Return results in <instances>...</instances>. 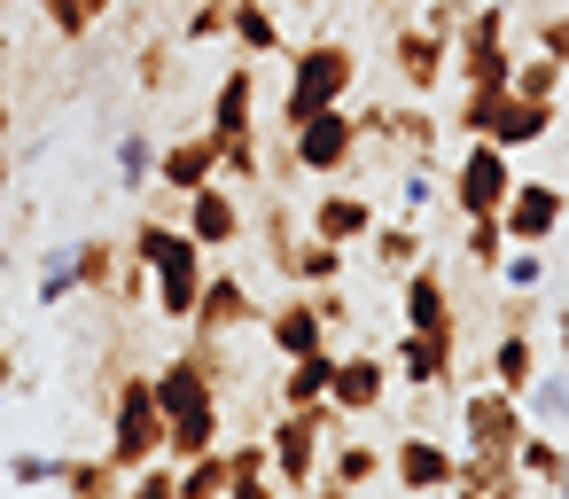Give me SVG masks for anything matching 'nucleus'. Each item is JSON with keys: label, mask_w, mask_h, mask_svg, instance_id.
Listing matches in <instances>:
<instances>
[{"label": "nucleus", "mask_w": 569, "mask_h": 499, "mask_svg": "<svg viewBox=\"0 0 569 499\" xmlns=\"http://www.w3.org/2000/svg\"><path fill=\"white\" fill-rule=\"evenodd\" d=\"M203 133L219 141V157L258 141V71H250V63L219 71V94H211V126H203Z\"/></svg>", "instance_id": "11"}, {"label": "nucleus", "mask_w": 569, "mask_h": 499, "mask_svg": "<svg viewBox=\"0 0 569 499\" xmlns=\"http://www.w3.org/2000/svg\"><path fill=\"white\" fill-rule=\"evenodd\" d=\"M328 382H336V343H328V351H305V359H281V413L320 406Z\"/></svg>", "instance_id": "24"}, {"label": "nucleus", "mask_w": 569, "mask_h": 499, "mask_svg": "<svg viewBox=\"0 0 569 499\" xmlns=\"http://www.w3.org/2000/svg\"><path fill=\"white\" fill-rule=\"evenodd\" d=\"M561 71H569V63H553V56H515V79H507V94L553 102V94H561Z\"/></svg>", "instance_id": "38"}, {"label": "nucleus", "mask_w": 569, "mask_h": 499, "mask_svg": "<svg viewBox=\"0 0 569 499\" xmlns=\"http://www.w3.org/2000/svg\"><path fill=\"white\" fill-rule=\"evenodd\" d=\"M172 468H180V499H227V483H234L227 445H211V452H196V460H172Z\"/></svg>", "instance_id": "33"}, {"label": "nucleus", "mask_w": 569, "mask_h": 499, "mask_svg": "<svg viewBox=\"0 0 569 499\" xmlns=\"http://www.w3.org/2000/svg\"><path fill=\"white\" fill-rule=\"evenodd\" d=\"M367 250H375V266L398 281V273H413V266H421V227H413V219H375Z\"/></svg>", "instance_id": "27"}, {"label": "nucleus", "mask_w": 569, "mask_h": 499, "mask_svg": "<svg viewBox=\"0 0 569 499\" xmlns=\"http://www.w3.org/2000/svg\"><path fill=\"white\" fill-rule=\"evenodd\" d=\"M561 219H569V203H561V188H553V180H515V188H507V203H499L507 250H546V242L561 234Z\"/></svg>", "instance_id": "7"}, {"label": "nucleus", "mask_w": 569, "mask_h": 499, "mask_svg": "<svg viewBox=\"0 0 569 499\" xmlns=\"http://www.w3.org/2000/svg\"><path fill=\"white\" fill-rule=\"evenodd\" d=\"M421 24H429L437 40H460V24H468V0H429V9H421Z\"/></svg>", "instance_id": "47"}, {"label": "nucleus", "mask_w": 569, "mask_h": 499, "mask_svg": "<svg viewBox=\"0 0 569 499\" xmlns=\"http://www.w3.org/2000/svg\"><path fill=\"white\" fill-rule=\"evenodd\" d=\"M437 133H445V126L421 110V94H413L406 110H390V126H382V141H398V149H413V157H429V149H437Z\"/></svg>", "instance_id": "35"}, {"label": "nucleus", "mask_w": 569, "mask_h": 499, "mask_svg": "<svg viewBox=\"0 0 569 499\" xmlns=\"http://www.w3.org/2000/svg\"><path fill=\"white\" fill-rule=\"evenodd\" d=\"M312 305H320V320H328V336L351 320V297H343V281H328V289H312Z\"/></svg>", "instance_id": "48"}, {"label": "nucleus", "mask_w": 569, "mask_h": 499, "mask_svg": "<svg viewBox=\"0 0 569 499\" xmlns=\"http://www.w3.org/2000/svg\"><path fill=\"white\" fill-rule=\"evenodd\" d=\"M515 476H522L530 491H553V476H561V437H553V429H522V437H515Z\"/></svg>", "instance_id": "28"}, {"label": "nucleus", "mask_w": 569, "mask_h": 499, "mask_svg": "<svg viewBox=\"0 0 569 499\" xmlns=\"http://www.w3.org/2000/svg\"><path fill=\"white\" fill-rule=\"evenodd\" d=\"M507 188H515V157H507L499 141H468L460 164H452V203H460V219H499Z\"/></svg>", "instance_id": "5"}, {"label": "nucleus", "mask_w": 569, "mask_h": 499, "mask_svg": "<svg viewBox=\"0 0 569 499\" xmlns=\"http://www.w3.org/2000/svg\"><path fill=\"white\" fill-rule=\"evenodd\" d=\"M266 336H273V351H281V359H305V351H328V320H320V305H312V289H305V297H281V305L266 312Z\"/></svg>", "instance_id": "20"}, {"label": "nucleus", "mask_w": 569, "mask_h": 499, "mask_svg": "<svg viewBox=\"0 0 569 499\" xmlns=\"http://www.w3.org/2000/svg\"><path fill=\"white\" fill-rule=\"evenodd\" d=\"M0 468H9V483H17V491H48V483L63 476V460H56V452H9Z\"/></svg>", "instance_id": "39"}, {"label": "nucleus", "mask_w": 569, "mask_h": 499, "mask_svg": "<svg viewBox=\"0 0 569 499\" xmlns=\"http://www.w3.org/2000/svg\"><path fill=\"white\" fill-rule=\"evenodd\" d=\"M390 71H398L406 94H437L445 71H452V40H437L429 24H398L390 32Z\"/></svg>", "instance_id": "13"}, {"label": "nucleus", "mask_w": 569, "mask_h": 499, "mask_svg": "<svg viewBox=\"0 0 569 499\" xmlns=\"http://www.w3.org/2000/svg\"><path fill=\"white\" fill-rule=\"evenodd\" d=\"M250 320H266V312H258V297H250V281H242L234 266H211V273H203V289H196L188 328H203V336H234V328H250Z\"/></svg>", "instance_id": "12"}, {"label": "nucleus", "mask_w": 569, "mask_h": 499, "mask_svg": "<svg viewBox=\"0 0 569 499\" xmlns=\"http://www.w3.org/2000/svg\"><path fill=\"white\" fill-rule=\"evenodd\" d=\"M0 273H9V242H0Z\"/></svg>", "instance_id": "57"}, {"label": "nucleus", "mask_w": 569, "mask_h": 499, "mask_svg": "<svg viewBox=\"0 0 569 499\" xmlns=\"http://www.w3.org/2000/svg\"><path fill=\"white\" fill-rule=\"evenodd\" d=\"M530 429V413H522V398L515 390H499V382H483V390H468L460 398V437H468V452H515V437Z\"/></svg>", "instance_id": "9"}, {"label": "nucleus", "mask_w": 569, "mask_h": 499, "mask_svg": "<svg viewBox=\"0 0 569 499\" xmlns=\"http://www.w3.org/2000/svg\"><path fill=\"white\" fill-rule=\"evenodd\" d=\"M546 499H569V437H561V476H553V491Z\"/></svg>", "instance_id": "53"}, {"label": "nucleus", "mask_w": 569, "mask_h": 499, "mask_svg": "<svg viewBox=\"0 0 569 499\" xmlns=\"http://www.w3.org/2000/svg\"><path fill=\"white\" fill-rule=\"evenodd\" d=\"M351 87H359L351 40H312V48H297V56H289V87H281V133H297L305 118L351 102Z\"/></svg>", "instance_id": "1"}, {"label": "nucleus", "mask_w": 569, "mask_h": 499, "mask_svg": "<svg viewBox=\"0 0 569 499\" xmlns=\"http://www.w3.org/2000/svg\"><path fill=\"white\" fill-rule=\"evenodd\" d=\"M312 234H328V242H343V250H351V242H367V234H375V203H367V196H351V188L336 180L328 196H312Z\"/></svg>", "instance_id": "21"}, {"label": "nucleus", "mask_w": 569, "mask_h": 499, "mask_svg": "<svg viewBox=\"0 0 569 499\" xmlns=\"http://www.w3.org/2000/svg\"><path fill=\"white\" fill-rule=\"evenodd\" d=\"M398 203H406V219H421V211H429V203H437V172H429V164H421V157H413V164H406V180H398Z\"/></svg>", "instance_id": "44"}, {"label": "nucleus", "mask_w": 569, "mask_h": 499, "mask_svg": "<svg viewBox=\"0 0 569 499\" xmlns=\"http://www.w3.org/2000/svg\"><path fill=\"white\" fill-rule=\"evenodd\" d=\"M87 9H94V24H102V17H110V9H118V0H87Z\"/></svg>", "instance_id": "56"}, {"label": "nucleus", "mask_w": 569, "mask_h": 499, "mask_svg": "<svg viewBox=\"0 0 569 499\" xmlns=\"http://www.w3.org/2000/svg\"><path fill=\"white\" fill-rule=\"evenodd\" d=\"M227 499H289L273 476H250V483H227Z\"/></svg>", "instance_id": "49"}, {"label": "nucleus", "mask_w": 569, "mask_h": 499, "mask_svg": "<svg viewBox=\"0 0 569 499\" xmlns=\"http://www.w3.org/2000/svg\"><path fill=\"white\" fill-rule=\"evenodd\" d=\"M180 227H188L196 250H234L250 234V211H242V196L227 180H203L196 196H180Z\"/></svg>", "instance_id": "8"}, {"label": "nucleus", "mask_w": 569, "mask_h": 499, "mask_svg": "<svg viewBox=\"0 0 569 499\" xmlns=\"http://www.w3.org/2000/svg\"><path fill=\"white\" fill-rule=\"evenodd\" d=\"M522 499H546V491H522Z\"/></svg>", "instance_id": "58"}, {"label": "nucleus", "mask_w": 569, "mask_h": 499, "mask_svg": "<svg viewBox=\"0 0 569 499\" xmlns=\"http://www.w3.org/2000/svg\"><path fill=\"white\" fill-rule=\"evenodd\" d=\"M375 9H390V0H375Z\"/></svg>", "instance_id": "59"}, {"label": "nucleus", "mask_w": 569, "mask_h": 499, "mask_svg": "<svg viewBox=\"0 0 569 499\" xmlns=\"http://www.w3.org/2000/svg\"><path fill=\"white\" fill-rule=\"evenodd\" d=\"M460 258H468L476 273H499V258H507V227H499V219H460Z\"/></svg>", "instance_id": "36"}, {"label": "nucleus", "mask_w": 569, "mask_h": 499, "mask_svg": "<svg viewBox=\"0 0 569 499\" xmlns=\"http://www.w3.org/2000/svg\"><path fill=\"white\" fill-rule=\"evenodd\" d=\"M289 157H297L305 180H343V172L359 164V118H351V102L305 118V126L289 133Z\"/></svg>", "instance_id": "4"}, {"label": "nucleus", "mask_w": 569, "mask_h": 499, "mask_svg": "<svg viewBox=\"0 0 569 499\" xmlns=\"http://www.w3.org/2000/svg\"><path fill=\"white\" fill-rule=\"evenodd\" d=\"M328 476H336V483H351V491H367L375 476H390V452H382V445H351V437H343V445H328Z\"/></svg>", "instance_id": "31"}, {"label": "nucleus", "mask_w": 569, "mask_h": 499, "mask_svg": "<svg viewBox=\"0 0 569 499\" xmlns=\"http://www.w3.org/2000/svg\"><path fill=\"white\" fill-rule=\"evenodd\" d=\"M398 320H406V328H421V336H452V328H460L452 289H445V273H437V266L398 273Z\"/></svg>", "instance_id": "14"}, {"label": "nucleus", "mask_w": 569, "mask_h": 499, "mask_svg": "<svg viewBox=\"0 0 569 499\" xmlns=\"http://www.w3.org/2000/svg\"><path fill=\"white\" fill-rule=\"evenodd\" d=\"M530 56H553V63H569V9H546V17L530 24Z\"/></svg>", "instance_id": "43"}, {"label": "nucleus", "mask_w": 569, "mask_h": 499, "mask_svg": "<svg viewBox=\"0 0 569 499\" xmlns=\"http://www.w3.org/2000/svg\"><path fill=\"white\" fill-rule=\"evenodd\" d=\"M227 9H234V0H196V17H188V48L227 40Z\"/></svg>", "instance_id": "46"}, {"label": "nucleus", "mask_w": 569, "mask_h": 499, "mask_svg": "<svg viewBox=\"0 0 569 499\" xmlns=\"http://www.w3.org/2000/svg\"><path fill=\"white\" fill-rule=\"evenodd\" d=\"M445 499H499V491H483V483H452Z\"/></svg>", "instance_id": "54"}, {"label": "nucleus", "mask_w": 569, "mask_h": 499, "mask_svg": "<svg viewBox=\"0 0 569 499\" xmlns=\"http://www.w3.org/2000/svg\"><path fill=\"white\" fill-rule=\"evenodd\" d=\"M530 375H538V328H515V320H507V328H499V343H491V382L522 398V390H530Z\"/></svg>", "instance_id": "25"}, {"label": "nucleus", "mask_w": 569, "mask_h": 499, "mask_svg": "<svg viewBox=\"0 0 569 499\" xmlns=\"http://www.w3.org/2000/svg\"><path fill=\"white\" fill-rule=\"evenodd\" d=\"M273 273L297 281V289H328V281H343V242H328V234H289V250H273Z\"/></svg>", "instance_id": "19"}, {"label": "nucleus", "mask_w": 569, "mask_h": 499, "mask_svg": "<svg viewBox=\"0 0 569 499\" xmlns=\"http://www.w3.org/2000/svg\"><path fill=\"white\" fill-rule=\"evenodd\" d=\"M499 273H507V289H515V297H538L546 258H538V250H507V258H499Z\"/></svg>", "instance_id": "45"}, {"label": "nucleus", "mask_w": 569, "mask_h": 499, "mask_svg": "<svg viewBox=\"0 0 569 499\" xmlns=\"http://www.w3.org/2000/svg\"><path fill=\"white\" fill-rule=\"evenodd\" d=\"M56 483H63V499H118V491H126V468H118L110 452H102V460L87 452V460H63Z\"/></svg>", "instance_id": "29"}, {"label": "nucleus", "mask_w": 569, "mask_h": 499, "mask_svg": "<svg viewBox=\"0 0 569 499\" xmlns=\"http://www.w3.org/2000/svg\"><path fill=\"white\" fill-rule=\"evenodd\" d=\"M118 499H180V468L172 460H149V468H133V483Z\"/></svg>", "instance_id": "40"}, {"label": "nucleus", "mask_w": 569, "mask_h": 499, "mask_svg": "<svg viewBox=\"0 0 569 499\" xmlns=\"http://www.w3.org/2000/svg\"><path fill=\"white\" fill-rule=\"evenodd\" d=\"M40 17H48L56 40H87V32H94V9H87V0H40Z\"/></svg>", "instance_id": "41"}, {"label": "nucleus", "mask_w": 569, "mask_h": 499, "mask_svg": "<svg viewBox=\"0 0 569 499\" xmlns=\"http://www.w3.org/2000/svg\"><path fill=\"white\" fill-rule=\"evenodd\" d=\"M522 413H530V429H569V375H530V390H522Z\"/></svg>", "instance_id": "32"}, {"label": "nucleus", "mask_w": 569, "mask_h": 499, "mask_svg": "<svg viewBox=\"0 0 569 499\" xmlns=\"http://www.w3.org/2000/svg\"><path fill=\"white\" fill-rule=\"evenodd\" d=\"M553 351H561V375H569V305L553 312Z\"/></svg>", "instance_id": "52"}, {"label": "nucleus", "mask_w": 569, "mask_h": 499, "mask_svg": "<svg viewBox=\"0 0 569 499\" xmlns=\"http://www.w3.org/2000/svg\"><path fill=\"white\" fill-rule=\"evenodd\" d=\"M561 203H569V188H561Z\"/></svg>", "instance_id": "60"}, {"label": "nucleus", "mask_w": 569, "mask_h": 499, "mask_svg": "<svg viewBox=\"0 0 569 499\" xmlns=\"http://www.w3.org/2000/svg\"><path fill=\"white\" fill-rule=\"evenodd\" d=\"M203 180H219V141H211V133L157 141V188H164V196H196Z\"/></svg>", "instance_id": "17"}, {"label": "nucleus", "mask_w": 569, "mask_h": 499, "mask_svg": "<svg viewBox=\"0 0 569 499\" xmlns=\"http://www.w3.org/2000/svg\"><path fill=\"white\" fill-rule=\"evenodd\" d=\"M390 476H398V491H406V499H445V491H452V476H460V452H452V445H437L429 429H406V437L390 445Z\"/></svg>", "instance_id": "10"}, {"label": "nucleus", "mask_w": 569, "mask_h": 499, "mask_svg": "<svg viewBox=\"0 0 569 499\" xmlns=\"http://www.w3.org/2000/svg\"><path fill=\"white\" fill-rule=\"evenodd\" d=\"M110 460L133 476L149 460H164V406L149 375H118L110 382Z\"/></svg>", "instance_id": "2"}, {"label": "nucleus", "mask_w": 569, "mask_h": 499, "mask_svg": "<svg viewBox=\"0 0 569 499\" xmlns=\"http://www.w3.org/2000/svg\"><path fill=\"white\" fill-rule=\"evenodd\" d=\"M9 390H24V367H17V351H9V343H0V398H9Z\"/></svg>", "instance_id": "50"}, {"label": "nucleus", "mask_w": 569, "mask_h": 499, "mask_svg": "<svg viewBox=\"0 0 569 499\" xmlns=\"http://www.w3.org/2000/svg\"><path fill=\"white\" fill-rule=\"evenodd\" d=\"M452 367H460V328H452V336L398 328V375H406V390H445Z\"/></svg>", "instance_id": "16"}, {"label": "nucleus", "mask_w": 569, "mask_h": 499, "mask_svg": "<svg viewBox=\"0 0 569 499\" xmlns=\"http://www.w3.org/2000/svg\"><path fill=\"white\" fill-rule=\"evenodd\" d=\"M452 71H460V87H507V79H515L507 0H483V9H468V24H460V40H452Z\"/></svg>", "instance_id": "3"}, {"label": "nucleus", "mask_w": 569, "mask_h": 499, "mask_svg": "<svg viewBox=\"0 0 569 499\" xmlns=\"http://www.w3.org/2000/svg\"><path fill=\"white\" fill-rule=\"evenodd\" d=\"M553 118H561V102H530V94H507V110H499V126H491V141L515 157V149H538V141H553Z\"/></svg>", "instance_id": "23"}, {"label": "nucleus", "mask_w": 569, "mask_h": 499, "mask_svg": "<svg viewBox=\"0 0 569 499\" xmlns=\"http://www.w3.org/2000/svg\"><path fill=\"white\" fill-rule=\"evenodd\" d=\"M390 398V359L375 351H336V382H328V406L351 421V413H375Z\"/></svg>", "instance_id": "15"}, {"label": "nucleus", "mask_w": 569, "mask_h": 499, "mask_svg": "<svg viewBox=\"0 0 569 499\" xmlns=\"http://www.w3.org/2000/svg\"><path fill=\"white\" fill-rule=\"evenodd\" d=\"M133 79H141L149 94H172V87H180V71H172V48H164V40H149V48H141V63H133Z\"/></svg>", "instance_id": "42"}, {"label": "nucleus", "mask_w": 569, "mask_h": 499, "mask_svg": "<svg viewBox=\"0 0 569 499\" xmlns=\"http://www.w3.org/2000/svg\"><path fill=\"white\" fill-rule=\"evenodd\" d=\"M110 172H118V188H126V196H141V188L157 180V141H149V133H118Z\"/></svg>", "instance_id": "34"}, {"label": "nucleus", "mask_w": 569, "mask_h": 499, "mask_svg": "<svg viewBox=\"0 0 569 499\" xmlns=\"http://www.w3.org/2000/svg\"><path fill=\"white\" fill-rule=\"evenodd\" d=\"M71 297H79V273H71V250H48V258L32 266V305H48V312H56V305H71Z\"/></svg>", "instance_id": "37"}, {"label": "nucleus", "mask_w": 569, "mask_h": 499, "mask_svg": "<svg viewBox=\"0 0 569 499\" xmlns=\"http://www.w3.org/2000/svg\"><path fill=\"white\" fill-rule=\"evenodd\" d=\"M499 110H507V87H460V110H452V133H460V141H491V126H499Z\"/></svg>", "instance_id": "30"}, {"label": "nucleus", "mask_w": 569, "mask_h": 499, "mask_svg": "<svg viewBox=\"0 0 569 499\" xmlns=\"http://www.w3.org/2000/svg\"><path fill=\"white\" fill-rule=\"evenodd\" d=\"M149 382H157V406H164V421H172V413H196V406H219V375H211L196 351H180V359L149 367Z\"/></svg>", "instance_id": "18"}, {"label": "nucleus", "mask_w": 569, "mask_h": 499, "mask_svg": "<svg viewBox=\"0 0 569 499\" xmlns=\"http://www.w3.org/2000/svg\"><path fill=\"white\" fill-rule=\"evenodd\" d=\"M305 499H359V491H351V483H336V476H328V468H320V483H312V491H305Z\"/></svg>", "instance_id": "51"}, {"label": "nucleus", "mask_w": 569, "mask_h": 499, "mask_svg": "<svg viewBox=\"0 0 569 499\" xmlns=\"http://www.w3.org/2000/svg\"><path fill=\"white\" fill-rule=\"evenodd\" d=\"M9 126H17V110H9V94H0V149H9Z\"/></svg>", "instance_id": "55"}, {"label": "nucleus", "mask_w": 569, "mask_h": 499, "mask_svg": "<svg viewBox=\"0 0 569 499\" xmlns=\"http://www.w3.org/2000/svg\"><path fill=\"white\" fill-rule=\"evenodd\" d=\"M266 452H273V483H281L289 499H305V491L320 483V468H328V437L312 429V413H273Z\"/></svg>", "instance_id": "6"}, {"label": "nucleus", "mask_w": 569, "mask_h": 499, "mask_svg": "<svg viewBox=\"0 0 569 499\" xmlns=\"http://www.w3.org/2000/svg\"><path fill=\"white\" fill-rule=\"evenodd\" d=\"M0 9H9V0H0Z\"/></svg>", "instance_id": "61"}, {"label": "nucleus", "mask_w": 569, "mask_h": 499, "mask_svg": "<svg viewBox=\"0 0 569 499\" xmlns=\"http://www.w3.org/2000/svg\"><path fill=\"white\" fill-rule=\"evenodd\" d=\"M227 40L242 48V63H266V56H281L289 40H281V9L273 0H234L227 9Z\"/></svg>", "instance_id": "22"}, {"label": "nucleus", "mask_w": 569, "mask_h": 499, "mask_svg": "<svg viewBox=\"0 0 569 499\" xmlns=\"http://www.w3.org/2000/svg\"><path fill=\"white\" fill-rule=\"evenodd\" d=\"M211 445H227V413L219 406H196V413H172L164 421V460H196Z\"/></svg>", "instance_id": "26"}]
</instances>
